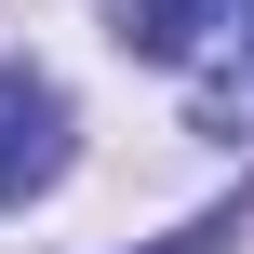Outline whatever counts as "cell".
Instances as JSON below:
<instances>
[{
  "label": "cell",
  "mask_w": 254,
  "mask_h": 254,
  "mask_svg": "<svg viewBox=\"0 0 254 254\" xmlns=\"http://www.w3.org/2000/svg\"><path fill=\"white\" fill-rule=\"evenodd\" d=\"M54 174H67V94L27 80V67H0V214L40 201Z\"/></svg>",
  "instance_id": "6da1fadb"
},
{
  "label": "cell",
  "mask_w": 254,
  "mask_h": 254,
  "mask_svg": "<svg viewBox=\"0 0 254 254\" xmlns=\"http://www.w3.org/2000/svg\"><path fill=\"white\" fill-rule=\"evenodd\" d=\"M121 13V54H147V67H188L201 54V27L228 13V0H107Z\"/></svg>",
  "instance_id": "3957f363"
},
{
  "label": "cell",
  "mask_w": 254,
  "mask_h": 254,
  "mask_svg": "<svg viewBox=\"0 0 254 254\" xmlns=\"http://www.w3.org/2000/svg\"><path fill=\"white\" fill-rule=\"evenodd\" d=\"M188 107H201L214 134L254 121V0H228V13L201 27V54H188Z\"/></svg>",
  "instance_id": "7a4b0ae2"
}]
</instances>
